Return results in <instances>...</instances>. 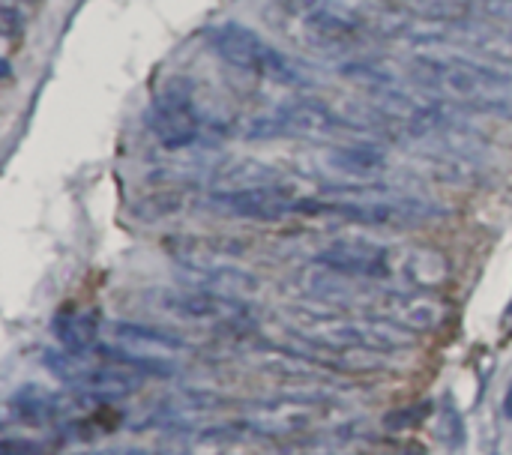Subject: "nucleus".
<instances>
[{"label":"nucleus","mask_w":512,"mask_h":455,"mask_svg":"<svg viewBox=\"0 0 512 455\" xmlns=\"http://www.w3.org/2000/svg\"><path fill=\"white\" fill-rule=\"evenodd\" d=\"M159 309L174 315V318L207 324V327H231V324H240L246 318V306L237 297H225V294H216L207 288L162 291Z\"/></svg>","instance_id":"nucleus-7"},{"label":"nucleus","mask_w":512,"mask_h":455,"mask_svg":"<svg viewBox=\"0 0 512 455\" xmlns=\"http://www.w3.org/2000/svg\"><path fill=\"white\" fill-rule=\"evenodd\" d=\"M150 129L156 141L168 150L189 147L198 138L201 120L192 102V90L183 81H168L159 90V96L153 99V111H150Z\"/></svg>","instance_id":"nucleus-5"},{"label":"nucleus","mask_w":512,"mask_h":455,"mask_svg":"<svg viewBox=\"0 0 512 455\" xmlns=\"http://www.w3.org/2000/svg\"><path fill=\"white\" fill-rule=\"evenodd\" d=\"M300 198L282 186V183H267V186H252V189H237V192H213L210 207L225 213V216H240V219H282L288 213H297Z\"/></svg>","instance_id":"nucleus-8"},{"label":"nucleus","mask_w":512,"mask_h":455,"mask_svg":"<svg viewBox=\"0 0 512 455\" xmlns=\"http://www.w3.org/2000/svg\"><path fill=\"white\" fill-rule=\"evenodd\" d=\"M54 336H57L60 348H66V351L84 357L87 351H93V348L99 345V342H96V336H99V321H96V315H90V312H63V315L54 318Z\"/></svg>","instance_id":"nucleus-12"},{"label":"nucleus","mask_w":512,"mask_h":455,"mask_svg":"<svg viewBox=\"0 0 512 455\" xmlns=\"http://www.w3.org/2000/svg\"><path fill=\"white\" fill-rule=\"evenodd\" d=\"M501 411H504V417H507V420H512V381H510V387H507V396H504Z\"/></svg>","instance_id":"nucleus-19"},{"label":"nucleus","mask_w":512,"mask_h":455,"mask_svg":"<svg viewBox=\"0 0 512 455\" xmlns=\"http://www.w3.org/2000/svg\"><path fill=\"white\" fill-rule=\"evenodd\" d=\"M210 45L228 66L243 69L249 75H258L276 84H309V75L285 51H279L273 42H267L258 30L246 24L225 21L213 27Z\"/></svg>","instance_id":"nucleus-3"},{"label":"nucleus","mask_w":512,"mask_h":455,"mask_svg":"<svg viewBox=\"0 0 512 455\" xmlns=\"http://www.w3.org/2000/svg\"><path fill=\"white\" fill-rule=\"evenodd\" d=\"M447 261L435 249H414L405 252V279H411L417 288H432L447 282Z\"/></svg>","instance_id":"nucleus-16"},{"label":"nucleus","mask_w":512,"mask_h":455,"mask_svg":"<svg viewBox=\"0 0 512 455\" xmlns=\"http://www.w3.org/2000/svg\"><path fill=\"white\" fill-rule=\"evenodd\" d=\"M330 165L351 177H372L387 168V153L378 144H345L330 153Z\"/></svg>","instance_id":"nucleus-14"},{"label":"nucleus","mask_w":512,"mask_h":455,"mask_svg":"<svg viewBox=\"0 0 512 455\" xmlns=\"http://www.w3.org/2000/svg\"><path fill=\"white\" fill-rule=\"evenodd\" d=\"M114 336L132 348V351H144V354H165V351H180L186 348V342L171 333V330H162L156 324H138V321H117L114 324Z\"/></svg>","instance_id":"nucleus-11"},{"label":"nucleus","mask_w":512,"mask_h":455,"mask_svg":"<svg viewBox=\"0 0 512 455\" xmlns=\"http://www.w3.org/2000/svg\"><path fill=\"white\" fill-rule=\"evenodd\" d=\"M327 273H336L342 279H363V282H381L393 276V252L360 237L333 240L324 246L315 258Z\"/></svg>","instance_id":"nucleus-6"},{"label":"nucleus","mask_w":512,"mask_h":455,"mask_svg":"<svg viewBox=\"0 0 512 455\" xmlns=\"http://www.w3.org/2000/svg\"><path fill=\"white\" fill-rule=\"evenodd\" d=\"M411 78L453 108L512 120V69L462 54H420Z\"/></svg>","instance_id":"nucleus-1"},{"label":"nucleus","mask_w":512,"mask_h":455,"mask_svg":"<svg viewBox=\"0 0 512 455\" xmlns=\"http://www.w3.org/2000/svg\"><path fill=\"white\" fill-rule=\"evenodd\" d=\"M60 411H63V396H57L39 384H27L9 399V414L27 426H42V423L54 420Z\"/></svg>","instance_id":"nucleus-10"},{"label":"nucleus","mask_w":512,"mask_h":455,"mask_svg":"<svg viewBox=\"0 0 512 455\" xmlns=\"http://www.w3.org/2000/svg\"><path fill=\"white\" fill-rule=\"evenodd\" d=\"M276 15L312 51H348L369 33L366 15L345 0H276Z\"/></svg>","instance_id":"nucleus-2"},{"label":"nucleus","mask_w":512,"mask_h":455,"mask_svg":"<svg viewBox=\"0 0 512 455\" xmlns=\"http://www.w3.org/2000/svg\"><path fill=\"white\" fill-rule=\"evenodd\" d=\"M429 414H432V402H423V405H414V408L390 411V414L384 417V426H387L390 432H402V429H408V426L423 423Z\"/></svg>","instance_id":"nucleus-17"},{"label":"nucleus","mask_w":512,"mask_h":455,"mask_svg":"<svg viewBox=\"0 0 512 455\" xmlns=\"http://www.w3.org/2000/svg\"><path fill=\"white\" fill-rule=\"evenodd\" d=\"M384 3L396 9L399 15H408L414 21H429V24L462 21L471 12V0H384Z\"/></svg>","instance_id":"nucleus-15"},{"label":"nucleus","mask_w":512,"mask_h":455,"mask_svg":"<svg viewBox=\"0 0 512 455\" xmlns=\"http://www.w3.org/2000/svg\"><path fill=\"white\" fill-rule=\"evenodd\" d=\"M315 414H318V399L285 396L273 402H255L249 405L243 417V429L255 435H267V438H285L312 426Z\"/></svg>","instance_id":"nucleus-9"},{"label":"nucleus","mask_w":512,"mask_h":455,"mask_svg":"<svg viewBox=\"0 0 512 455\" xmlns=\"http://www.w3.org/2000/svg\"><path fill=\"white\" fill-rule=\"evenodd\" d=\"M105 363L123 366L135 375H150V378H171L177 375V363L159 357V354H144V351H132V348H114V345H96L93 348Z\"/></svg>","instance_id":"nucleus-13"},{"label":"nucleus","mask_w":512,"mask_h":455,"mask_svg":"<svg viewBox=\"0 0 512 455\" xmlns=\"http://www.w3.org/2000/svg\"><path fill=\"white\" fill-rule=\"evenodd\" d=\"M339 108L321 99H294L279 105L273 114L258 117L249 126V138H306V135H330L342 129Z\"/></svg>","instance_id":"nucleus-4"},{"label":"nucleus","mask_w":512,"mask_h":455,"mask_svg":"<svg viewBox=\"0 0 512 455\" xmlns=\"http://www.w3.org/2000/svg\"><path fill=\"white\" fill-rule=\"evenodd\" d=\"M93 455H180L174 450H153V447H108V450H96Z\"/></svg>","instance_id":"nucleus-18"}]
</instances>
